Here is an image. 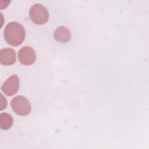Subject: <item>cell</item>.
Listing matches in <instances>:
<instances>
[{"label": "cell", "mask_w": 149, "mask_h": 149, "mask_svg": "<svg viewBox=\"0 0 149 149\" xmlns=\"http://www.w3.org/2000/svg\"><path fill=\"white\" fill-rule=\"evenodd\" d=\"M10 107L15 113L20 116L28 115L31 110L29 101L25 97L20 95H16L12 98Z\"/></svg>", "instance_id": "cell-3"}, {"label": "cell", "mask_w": 149, "mask_h": 149, "mask_svg": "<svg viewBox=\"0 0 149 149\" xmlns=\"http://www.w3.org/2000/svg\"><path fill=\"white\" fill-rule=\"evenodd\" d=\"M29 16L34 23L41 25L48 20L49 12L42 4L35 3L31 6L29 10Z\"/></svg>", "instance_id": "cell-2"}, {"label": "cell", "mask_w": 149, "mask_h": 149, "mask_svg": "<svg viewBox=\"0 0 149 149\" xmlns=\"http://www.w3.org/2000/svg\"><path fill=\"white\" fill-rule=\"evenodd\" d=\"M18 59L22 65H31L35 62L36 59L35 51L30 46H24L19 51Z\"/></svg>", "instance_id": "cell-4"}, {"label": "cell", "mask_w": 149, "mask_h": 149, "mask_svg": "<svg viewBox=\"0 0 149 149\" xmlns=\"http://www.w3.org/2000/svg\"><path fill=\"white\" fill-rule=\"evenodd\" d=\"M7 105V101L5 97L3 96L2 94H1V98H0V110L2 111L3 109L6 108Z\"/></svg>", "instance_id": "cell-9"}, {"label": "cell", "mask_w": 149, "mask_h": 149, "mask_svg": "<svg viewBox=\"0 0 149 149\" xmlns=\"http://www.w3.org/2000/svg\"><path fill=\"white\" fill-rule=\"evenodd\" d=\"M16 62V52L11 48H4L0 49V62L5 66H10Z\"/></svg>", "instance_id": "cell-6"}, {"label": "cell", "mask_w": 149, "mask_h": 149, "mask_svg": "<svg viewBox=\"0 0 149 149\" xmlns=\"http://www.w3.org/2000/svg\"><path fill=\"white\" fill-rule=\"evenodd\" d=\"M19 79L16 74L9 76L1 87V90L8 96H12L15 94L19 88Z\"/></svg>", "instance_id": "cell-5"}, {"label": "cell", "mask_w": 149, "mask_h": 149, "mask_svg": "<svg viewBox=\"0 0 149 149\" xmlns=\"http://www.w3.org/2000/svg\"><path fill=\"white\" fill-rule=\"evenodd\" d=\"M13 118L8 113H1L0 114V127L3 130H8L13 125Z\"/></svg>", "instance_id": "cell-8"}, {"label": "cell", "mask_w": 149, "mask_h": 149, "mask_svg": "<svg viewBox=\"0 0 149 149\" xmlns=\"http://www.w3.org/2000/svg\"><path fill=\"white\" fill-rule=\"evenodd\" d=\"M3 37L9 45L18 46L23 42L26 37V31L20 23L10 22L5 27Z\"/></svg>", "instance_id": "cell-1"}, {"label": "cell", "mask_w": 149, "mask_h": 149, "mask_svg": "<svg viewBox=\"0 0 149 149\" xmlns=\"http://www.w3.org/2000/svg\"><path fill=\"white\" fill-rule=\"evenodd\" d=\"M54 37L58 42L65 43L70 40L71 33L66 27L61 26L58 27L54 31Z\"/></svg>", "instance_id": "cell-7"}]
</instances>
